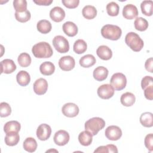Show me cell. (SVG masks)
Here are the masks:
<instances>
[{
	"label": "cell",
	"mask_w": 153,
	"mask_h": 153,
	"mask_svg": "<svg viewBox=\"0 0 153 153\" xmlns=\"http://www.w3.org/2000/svg\"><path fill=\"white\" fill-rule=\"evenodd\" d=\"M48 86L47 80L44 78H40L37 79L33 83V91L38 95H42L47 92Z\"/></svg>",
	"instance_id": "4fadbf2b"
},
{
	"label": "cell",
	"mask_w": 153,
	"mask_h": 153,
	"mask_svg": "<svg viewBox=\"0 0 153 153\" xmlns=\"http://www.w3.org/2000/svg\"><path fill=\"white\" fill-rule=\"evenodd\" d=\"M94 153L96 152H104V153H108V152H118L117 147L112 144L107 145L105 146H99L96 150L94 151Z\"/></svg>",
	"instance_id": "d590c367"
},
{
	"label": "cell",
	"mask_w": 153,
	"mask_h": 153,
	"mask_svg": "<svg viewBox=\"0 0 153 153\" xmlns=\"http://www.w3.org/2000/svg\"><path fill=\"white\" fill-rule=\"evenodd\" d=\"M15 17L18 22L21 23H25L30 19L31 14L30 11L28 10H26L22 13L16 12Z\"/></svg>",
	"instance_id": "74e56055"
},
{
	"label": "cell",
	"mask_w": 153,
	"mask_h": 153,
	"mask_svg": "<svg viewBox=\"0 0 153 153\" xmlns=\"http://www.w3.org/2000/svg\"><path fill=\"white\" fill-rule=\"evenodd\" d=\"M13 7L16 12L22 13L27 10V1L26 0H14L13 1Z\"/></svg>",
	"instance_id": "8d00e7d4"
},
{
	"label": "cell",
	"mask_w": 153,
	"mask_h": 153,
	"mask_svg": "<svg viewBox=\"0 0 153 153\" xmlns=\"http://www.w3.org/2000/svg\"><path fill=\"white\" fill-rule=\"evenodd\" d=\"M16 80L20 85L25 87L30 82V76L27 72L25 71H20L16 75Z\"/></svg>",
	"instance_id": "ffe728a7"
},
{
	"label": "cell",
	"mask_w": 153,
	"mask_h": 153,
	"mask_svg": "<svg viewBox=\"0 0 153 153\" xmlns=\"http://www.w3.org/2000/svg\"><path fill=\"white\" fill-rule=\"evenodd\" d=\"M144 95L146 99L152 100L153 99V85L149 86L144 90Z\"/></svg>",
	"instance_id": "7bdbcfd3"
},
{
	"label": "cell",
	"mask_w": 153,
	"mask_h": 153,
	"mask_svg": "<svg viewBox=\"0 0 153 153\" xmlns=\"http://www.w3.org/2000/svg\"><path fill=\"white\" fill-rule=\"evenodd\" d=\"M79 109L78 106L74 103H65L62 108V112L63 114L69 118L76 117L79 113Z\"/></svg>",
	"instance_id": "30bf717a"
},
{
	"label": "cell",
	"mask_w": 153,
	"mask_h": 153,
	"mask_svg": "<svg viewBox=\"0 0 153 153\" xmlns=\"http://www.w3.org/2000/svg\"><path fill=\"white\" fill-rule=\"evenodd\" d=\"M36 133L37 137L40 140H46L49 139L51 136V127L47 124H41L37 128Z\"/></svg>",
	"instance_id": "8fae6325"
},
{
	"label": "cell",
	"mask_w": 153,
	"mask_h": 153,
	"mask_svg": "<svg viewBox=\"0 0 153 153\" xmlns=\"http://www.w3.org/2000/svg\"><path fill=\"white\" fill-rule=\"evenodd\" d=\"M21 125L17 121H10L7 122L4 126V131L7 134L10 132H19L20 130Z\"/></svg>",
	"instance_id": "d4e9b609"
},
{
	"label": "cell",
	"mask_w": 153,
	"mask_h": 153,
	"mask_svg": "<svg viewBox=\"0 0 153 153\" xmlns=\"http://www.w3.org/2000/svg\"><path fill=\"white\" fill-rule=\"evenodd\" d=\"M33 2L38 5H50L53 0H33Z\"/></svg>",
	"instance_id": "f6af8a7d"
},
{
	"label": "cell",
	"mask_w": 153,
	"mask_h": 153,
	"mask_svg": "<svg viewBox=\"0 0 153 153\" xmlns=\"http://www.w3.org/2000/svg\"><path fill=\"white\" fill-rule=\"evenodd\" d=\"M64 33L69 36H74L78 33L77 26L72 22L68 21L63 23L62 26Z\"/></svg>",
	"instance_id": "ac0fdd59"
},
{
	"label": "cell",
	"mask_w": 153,
	"mask_h": 153,
	"mask_svg": "<svg viewBox=\"0 0 153 153\" xmlns=\"http://www.w3.org/2000/svg\"><path fill=\"white\" fill-rule=\"evenodd\" d=\"M135 100V96L130 92H126L123 93L120 97L121 104L125 106H132L134 103Z\"/></svg>",
	"instance_id": "cb8c5ba5"
},
{
	"label": "cell",
	"mask_w": 153,
	"mask_h": 153,
	"mask_svg": "<svg viewBox=\"0 0 153 153\" xmlns=\"http://www.w3.org/2000/svg\"><path fill=\"white\" fill-rule=\"evenodd\" d=\"M53 45L60 53H67L69 50V44L66 38L62 35H57L53 39Z\"/></svg>",
	"instance_id": "8992f818"
},
{
	"label": "cell",
	"mask_w": 153,
	"mask_h": 153,
	"mask_svg": "<svg viewBox=\"0 0 153 153\" xmlns=\"http://www.w3.org/2000/svg\"><path fill=\"white\" fill-rule=\"evenodd\" d=\"M50 151H56V152H58L57 151H56V150H52V149H50V150H48V151H47V152H50Z\"/></svg>",
	"instance_id": "bcb514c9"
},
{
	"label": "cell",
	"mask_w": 153,
	"mask_h": 153,
	"mask_svg": "<svg viewBox=\"0 0 153 153\" xmlns=\"http://www.w3.org/2000/svg\"><path fill=\"white\" fill-rule=\"evenodd\" d=\"M82 14L86 19H93L97 15V10L93 5H85L82 10Z\"/></svg>",
	"instance_id": "f546056e"
},
{
	"label": "cell",
	"mask_w": 153,
	"mask_h": 153,
	"mask_svg": "<svg viewBox=\"0 0 153 153\" xmlns=\"http://www.w3.org/2000/svg\"><path fill=\"white\" fill-rule=\"evenodd\" d=\"M134 25L136 30L142 32L146 30L148 27V22L145 19L139 17L136 19Z\"/></svg>",
	"instance_id": "836d02e7"
},
{
	"label": "cell",
	"mask_w": 153,
	"mask_h": 153,
	"mask_svg": "<svg viewBox=\"0 0 153 153\" xmlns=\"http://www.w3.org/2000/svg\"><path fill=\"white\" fill-rule=\"evenodd\" d=\"M151 85H153V79L151 76H145L142 79L141 87L143 90Z\"/></svg>",
	"instance_id": "60d3db41"
},
{
	"label": "cell",
	"mask_w": 153,
	"mask_h": 153,
	"mask_svg": "<svg viewBox=\"0 0 153 153\" xmlns=\"http://www.w3.org/2000/svg\"><path fill=\"white\" fill-rule=\"evenodd\" d=\"M96 54L100 59L103 60H108L112 56V50L106 45L99 46L96 50Z\"/></svg>",
	"instance_id": "e0dca14e"
},
{
	"label": "cell",
	"mask_w": 153,
	"mask_h": 153,
	"mask_svg": "<svg viewBox=\"0 0 153 153\" xmlns=\"http://www.w3.org/2000/svg\"><path fill=\"white\" fill-rule=\"evenodd\" d=\"M33 56L39 59H45L51 57L53 54L51 45L47 42H39L35 44L32 48Z\"/></svg>",
	"instance_id": "6da1fadb"
},
{
	"label": "cell",
	"mask_w": 153,
	"mask_h": 153,
	"mask_svg": "<svg viewBox=\"0 0 153 153\" xmlns=\"http://www.w3.org/2000/svg\"><path fill=\"white\" fill-rule=\"evenodd\" d=\"M152 63H153V59L152 57H150L148 59L145 63V68L146 70L151 73L153 72V67H152Z\"/></svg>",
	"instance_id": "ee69618b"
},
{
	"label": "cell",
	"mask_w": 153,
	"mask_h": 153,
	"mask_svg": "<svg viewBox=\"0 0 153 153\" xmlns=\"http://www.w3.org/2000/svg\"><path fill=\"white\" fill-rule=\"evenodd\" d=\"M87 48V45L85 41L83 39H79L75 41L73 46V49L75 53L80 54L84 53Z\"/></svg>",
	"instance_id": "1f68e13d"
},
{
	"label": "cell",
	"mask_w": 153,
	"mask_h": 153,
	"mask_svg": "<svg viewBox=\"0 0 153 153\" xmlns=\"http://www.w3.org/2000/svg\"><path fill=\"white\" fill-rule=\"evenodd\" d=\"M96 60L92 54H86L79 59V65L83 68H90L96 63Z\"/></svg>",
	"instance_id": "484cf974"
},
{
	"label": "cell",
	"mask_w": 153,
	"mask_h": 153,
	"mask_svg": "<svg viewBox=\"0 0 153 153\" xmlns=\"http://www.w3.org/2000/svg\"><path fill=\"white\" fill-rule=\"evenodd\" d=\"M140 124L145 127H151L153 126V115L151 112H146L140 117Z\"/></svg>",
	"instance_id": "83f0119b"
},
{
	"label": "cell",
	"mask_w": 153,
	"mask_h": 153,
	"mask_svg": "<svg viewBox=\"0 0 153 153\" xmlns=\"http://www.w3.org/2000/svg\"><path fill=\"white\" fill-rule=\"evenodd\" d=\"M1 73L11 74L16 69V65L11 59H6L1 62Z\"/></svg>",
	"instance_id": "2e32d148"
},
{
	"label": "cell",
	"mask_w": 153,
	"mask_h": 153,
	"mask_svg": "<svg viewBox=\"0 0 153 153\" xmlns=\"http://www.w3.org/2000/svg\"><path fill=\"white\" fill-rule=\"evenodd\" d=\"M31 57L27 53H22L19 54L17 61L19 65L23 68L29 66L31 63Z\"/></svg>",
	"instance_id": "d6a6232c"
},
{
	"label": "cell",
	"mask_w": 153,
	"mask_h": 153,
	"mask_svg": "<svg viewBox=\"0 0 153 153\" xmlns=\"http://www.w3.org/2000/svg\"><path fill=\"white\" fill-rule=\"evenodd\" d=\"M144 143L146 148L148 149L149 152L153 151V134L152 133H149L147 134L144 140Z\"/></svg>",
	"instance_id": "ab89813d"
},
{
	"label": "cell",
	"mask_w": 153,
	"mask_h": 153,
	"mask_svg": "<svg viewBox=\"0 0 153 153\" xmlns=\"http://www.w3.org/2000/svg\"><path fill=\"white\" fill-rule=\"evenodd\" d=\"M114 89L111 84H105L99 86L97 88V93L99 97L102 99H109L114 94Z\"/></svg>",
	"instance_id": "52a82bcc"
},
{
	"label": "cell",
	"mask_w": 153,
	"mask_h": 153,
	"mask_svg": "<svg viewBox=\"0 0 153 153\" xmlns=\"http://www.w3.org/2000/svg\"><path fill=\"white\" fill-rule=\"evenodd\" d=\"M101 34L103 38L113 41L118 40L120 38L122 30L121 28L113 25H105L101 29Z\"/></svg>",
	"instance_id": "7a4b0ae2"
},
{
	"label": "cell",
	"mask_w": 153,
	"mask_h": 153,
	"mask_svg": "<svg viewBox=\"0 0 153 153\" xmlns=\"http://www.w3.org/2000/svg\"><path fill=\"white\" fill-rule=\"evenodd\" d=\"M69 139V133L64 130H60L56 131L53 137L54 143L59 146L65 145L68 143Z\"/></svg>",
	"instance_id": "7c38bea8"
},
{
	"label": "cell",
	"mask_w": 153,
	"mask_h": 153,
	"mask_svg": "<svg viewBox=\"0 0 153 153\" xmlns=\"http://www.w3.org/2000/svg\"><path fill=\"white\" fill-rule=\"evenodd\" d=\"M75 59L71 56H63L59 60V66L64 71H71L75 67Z\"/></svg>",
	"instance_id": "9c48e42d"
},
{
	"label": "cell",
	"mask_w": 153,
	"mask_h": 153,
	"mask_svg": "<svg viewBox=\"0 0 153 153\" xmlns=\"http://www.w3.org/2000/svg\"><path fill=\"white\" fill-rule=\"evenodd\" d=\"M11 113V108L10 105L6 102L0 103V116L1 117H7Z\"/></svg>",
	"instance_id": "f35d334b"
},
{
	"label": "cell",
	"mask_w": 153,
	"mask_h": 153,
	"mask_svg": "<svg viewBox=\"0 0 153 153\" xmlns=\"http://www.w3.org/2000/svg\"><path fill=\"white\" fill-rule=\"evenodd\" d=\"M105 121L100 117H93L87 120L84 124L85 130L89 131L93 136H95L97 133L104 128Z\"/></svg>",
	"instance_id": "277c9868"
},
{
	"label": "cell",
	"mask_w": 153,
	"mask_h": 153,
	"mask_svg": "<svg viewBox=\"0 0 153 153\" xmlns=\"http://www.w3.org/2000/svg\"><path fill=\"white\" fill-rule=\"evenodd\" d=\"M123 17L128 20L135 19L138 15V10L137 7L133 4H129L126 5L123 9Z\"/></svg>",
	"instance_id": "5bb4252c"
},
{
	"label": "cell",
	"mask_w": 153,
	"mask_h": 153,
	"mask_svg": "<svg viewBox=\"0 0 153 153\" xmlns=\"http://www.w3.org/2000/svg\"><path fill=\"white\" fill-rule=\"evenodd\" d=\"M125 42L134 51H140L143 47L144 43L139 35L135 32H128L125 37Z\"/></svg>",
	"instance_id": "3957f363"
},
{
	"label": "cell",
	"mask_w": 153,
	"mask_h": 153,
	"mask_svg": "<svg viewBox=\"0 0 153 153\" xmlns=\"http://www.w3.org/2000/svg\"><path fill=\"white\" fill-rule=\"evenodd\" d=\"M62 4L68 8H75L79 5V0H62Z\"/></svg>",
	"instance_id": "b9f144b4"
},
{
	"label": "cell",
	"mask_w": 153,
	"mask_h": 153,
	"mask_svg": "<svg viewBox=\"0 0 153 153\" xmlns=\"http://www.w3.org/2000/svg\"><path fill=\"white\" fill-rule=\"evenodd\" d=\"M20 140V136L18 132H10L6 134L4 140L5 143L10 146L16 145Z\"/></svg>",
	"instance_id": "7402d4cb"
},
{
	"label": "cell",
	"mask_w": 153,
	"mask_h": 153,
	"mask_svg": "<svg viewBox=\"0 0 153 153\" xmlns=\"http://www.w3.org/2000/svg\"><path fill=\"white\" fill-rule=\"evenodd\" d=\"M142 13L146 16H151L153 11V2L151 0H146L142 2L140 4Z\"/></svg>",
	"instance_id": "4dcf8cb0"
},
{
	"label": "cell",
	"mask_w": 153,
	"mask_h": 153,
	"mask_svg": "<svg viewBox=\"0 0 153 153\" xmlns=\"http://www.w3.org/2000/svg\"><path fill=\"white\" fill-rule=\"evenodd\" d=\"M39 71L44 75H51L55 71V66L51 62H44L41 64Z\"/></svg>",
	"instance_id": "44dd1931"
},
{
	"label": "cell",
	"mask_w": 153,
	"mask_h": 153,
	"mask_svg": "<svg viewBox=\"0 0 153 153\" xmlns=\"http://www.w3.org/2000/svg\"><path fill=\"white\" fill-rule=\"evenodd\" d=\"M110 84L114 90H121L126 86L127 78L123 73H115L111 76Z\"/></svg>",
	"instance_id": "5b68a950"
},
{
	"label": "cell",
	"mask_w": 153,
	"mask_h": 153,
	"mask_svg": "<svg viewBox=\"0 0 153 153\" xmlns=\"http://www.w3.org/2000/svg\"><path fill=\"white\" fill-rule=\"evenodd\" d=\"M37 30L41 33L46 34L49 33L52 29L51 23L47 20H41L36 25Z\"/></svg>",
	"instance_id": "4316f807"
},
{
	"label": "cell",
	"mask_w": 153,
	"mask_h": 153,
	"mask_svg": "<svg viewBox=\"0 0 153 153\" xmlns=\"http://www.w3.org/2000/svg\"><path fill=\"white\" fill-rule=\"evenodd\" d=\"M108 70L104 66H98L93 71V77L98 81L105 80L108 75Z\"/></svg>",
	"instance_id": "d6986e66"
},
{
	"label": "cell",
	"mask_w": 153,
	"mask_h": 153,
	"mask_svg": "<svg viewBox=\"0 0 153 153\" xmlns=\"http://www.w3.org/2000/svg\"><path fill=\"white\" fill-rule=\"evenodd\" d=\"M106 11L108 15L111 16H117L119 14V5L115 2H110L106 7Z\"/></svg>",
	"instance_id": "e575fe53"
},
{
	"label": "cell",
	"mask_w": 153,
	"mask_h": 153,
	"mask_svg": "<svg viewBox=\"0 0 153 153\" xmlns=\"http://www.w3.org/2000/svg\"><path fill=\"white\" fill-rule=\"evenodd\" d=\"M78 140L82 145L89 146L92 142L93 135L87 130L82 131L78 135Z\"/></svg>",
	"instance_id": "603a6c76"
},
{
	"label": "cell",
	"mask_w": 153,
	"mask_h": 153,
	"mask_svg": "<svg viewBox=\"0 0 153 153\" xmlns=\"http://www.w3.org/2000/svg\"><path fill=\"white\" fill-rule=\"evenodd\" d=\"M50 17L55 22H60L65 17L64 10L60 7H54L50 11Z\"/></svg>",
	"instance_id": "9a60e30c"
},
{
	"label": "cell",
	"mask_w": 153,
	"mask_h": 153,
	"mask_svg": "<svg viewBox=\"0 0 153 153\" xmlns=\"http://www.w3.org/2000/svg\"><path fill=\"white\" fill-rule=\"evenodd\" d=\"M37 142L36 140L31 137H27L23 142V146L25 151L29 152H33L37 148Z\"/></svg>",
	"instance_id": "f1b7e54d"
},
{
	"label": "cell",
	"mask_w": 153,
	"mask_h": 153,
	"mask_svg": "<svg viewBox=\"0 0 153 153\" xmlns=\"http://www.w3.org/2000/svg\"><path fill=\"white\" fill-rule=\"evenodd\" d=\"M105 136L111 140H117L122 136V131L121 128L117 126H109L105 131Z\"/></svg>",
	"instance_id": "ba28073f"
}]
</instances>
